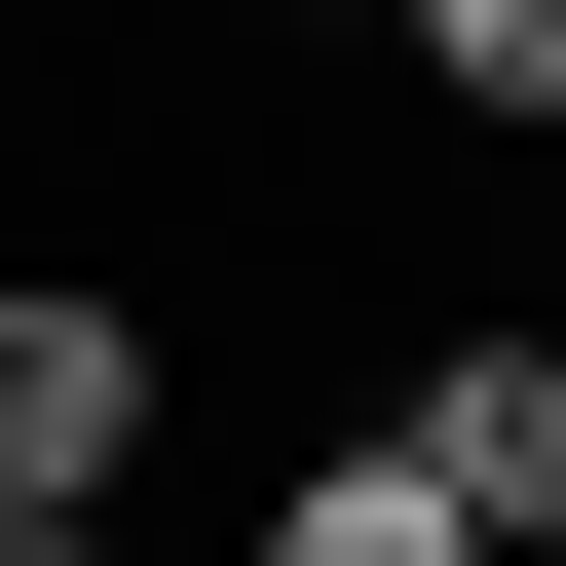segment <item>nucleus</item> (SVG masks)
I'll return each instance as SVG.
<instances>
[{
    "label": "nucleus",
    "instance_id": "nucleus-2",
    "mask_svg": "<svg viewBox=\"0 0 566 566\" xmlns=\"http://www.w3.org/2000/svg\"><path fill=\"white\" fill-rule=\"evenodd\" d=\"M416 453H453V528H491V566H566V340H453V378H416Z\"/></svg>",
    "mask_w": 566,
    "mask_h": 566
},
{
    "label": "nucleus",
    "instance_id": "nucleus-5",
    "mask_svg": "<svg viewBox=\"0 0 566 566\" xmlns=\"http://www.w3.org/2000/svg\"><path fill=\"white\" fill-rule=\"evenodd\" d=\"M0 566H114V528H0Z\"/></svg>",
    "mask_w": 566,
    "mask_h": 566
},
{
    "label": "nucleus",
    "instance_id": "nucleus-1",
    "mask_svg": "<svg viewBox=\"0 0 566 566\" xmlns=\"http://www.w3.org/2000/svg\"><path fill=\"white\" fill-rule=\"evenodd\" d=\"M114 453H151V303L114 264H0V528H114Z\"/></svg>",
    "mask_w": 566,
    "mask_h": 566
},
{
    "label": "nucleus",
    "instance_id": "nucleus-3",
    "mask_svg": "<svg viewBox=\"0 0 566 566\" xmlns=\"http://www.w3.org/2000/svg\"><path fill=\"white\" fill-rule=\"evenodd\" d=\"M264 566H491V528H453V453H416V416H340L303 491H264Z\"/></svg>",
    "mask_w": 566,
    "mask_h": 566
},
{
    "label": "nucleus",
    "instance_id": "nucleus-4",
    "mask_svg": "<svg viewBox=\"0 0 566 566\" xmlns=\"http://www.w3.org/2000/svg\"><path fill=\"white\" fill-rule=\"evenodd\" d=\"M416 76L453 114H566V0H416Z\"/></svg>",
    "mask_w": 566,
    "mask_h": 566
}]
</instances>
